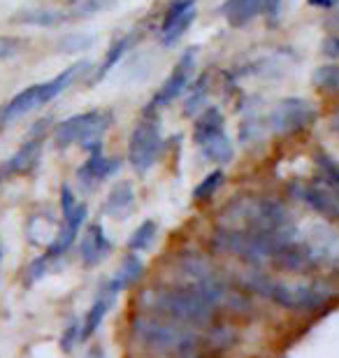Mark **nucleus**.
Segmentation results:
<instances>
[{
  "mask_svg": "<svg viewBox=\"0 0 339 358\" xmlns=\"http://www.w3.org/2000/svg\"><path fill=\"white\" fill-rule=\"evenodd\" d=\"M223 179H226V173L223 170H214V173H209L203 182L196 186V191H193V198L200 200V203H205V200L214 198L216 191L223 186Z\"/></svg>",
  "mask_w": 339,
  "mask_h": 358,
  "instance_id": "28",
  "label": "nucleus"
},
{
  "mask_svg": "<svg viewBox=\"0 0 339 358\" xmlns=\"http://www.w3.org/2000/svg\"><path fill=\"white\" fill-rule=\"evenodd\" d=\"M200 152L207 161L212 163H219V166H226L235 159V145L233 140H230V135L223 131L219 135H214V138H209L207 142L200 145Z\"/></svg>",
  "mask_w": 339,
  "mask_h": 358,
  "instance_id": "23",
  "label": "nucleus"
},
{
  "mask_svg": "<svg viewBox=\"0 0 339 358\" xmlns=\"http://www.w3.org/2000/svg\"><path fill=\"white\" fill-rule=\"evenodd\" d=\"M193 75H196V49H189V52L179 59L177 66L172 68V73L165 77L161 89L151 96L147 105V114H154L158 110H163V107H168L170 103H175V100L191 87Z\"/></svg>",
  "mask_w": 339,
  "mask_h": 358,
  "instance_id": "11",
  "label": "nucleus"
},
{
  "mask_svg": "<svg viewBox=\"0 0 339 358\" xmlns=\"http://www.w3.org/2000/svg\"><path fill=\"white\" fill-rule=\"evenodd\" d=\"M142 275H144V263H142V259L137 254H131V256H126V261L121 263V268L117 270V275L110 279V284H107L105 289L110 291L114 298H117L119 293L126 291L131 284L140 282Z\"/></svg>",
  "mask_w": 339,
  "mask_h": 358,
  "instance_id": "19",
  "label": "nucleus"
},
{
  "mask_svg": "<svg viewBox=\"0 0 339 358\" xmlns=\"http://www.w3.org/2000/svg\"><path fill=\"white\" fill-rule=\"evenodd\" d=\"M119 170H121V159H107L103 152H93L89 156V161L77 170V179L86 191H91L98 184H103L105 179L117 175Z\"/></svg>",
  "mask_w": 339,
  "mask_h": 358,
  "instance_id": "13",
  "label": "nucleus"
},
{
  "mask_svg": "<svg viewBox=\"0 0 339 358\" xmlns=\"http://www.w3.org/2000/svg\"><path fill=\"white\" fill-rule=\"evenodd\" d=\"M79 342H82V324H79V321H72L61 335V349L63 352H72Z\"/></svg>",
  "mask_w": 339,
  "mask_h": 358,
  "instance_id": "31",
  "label": "nucleus"
},
{
  "mask_svg": "<svg viewBox=\"0 0 339 358\" xmlns=\"http://www.w3.org/2000/svg\"><path fill=\"white\" fill-rule=\"evenodd\" d=\"M12 24L54 28V26L70 24V19L66 7H33V10H21L19 14H14Z\"/></svg>",
  "mask_w": 339,
  "mask_h": 358,
  "instance_id": "16",
  "label": "nucleus"
},
{
  "mask_svg": "<svg viewBox=\"0 0 339 358\" xmlns=\"http://www.w3.org/2000/svg\"><path fill=\"white\" fill-rule=\"evenodd\" d=\"M302 233V242H305L309 266L312 270L326 268V270H339V231L330 224L316 221V224L307 226Z\"/></svg>",
  "mask_w": 339,
  "mask_h": 358,
  "instance_id": "8",
  "label": "nucleus"
},
{
  "mask_svg": "<svg viewBox=\"0 0 339 358\" xmlns=\"http://www.w3.org/2000/svg\"><path fill=\"white\" fill-rule=\"evenodd\" d=\"M135 38H137V33H128V35H124V38H119L117 42H114V45L110 47V52H107V56H105L103 66H100L96 70V75H93V84L100 82V80H105V77L119 66L121 59H124V56L128 54V49L135 45Z\"/></svg>",
  "mask_w": 339,
  "mask_h": 358,
  "instance_id": "24",
  "label": "nucleus"
},
{
  "mask_svg": "<svg viewBox=\"0 0 339 358\" xmlns=\"http://www.w3.org/2000/svg\"><path fill=\"white\" fill-rule=\"evenodd\" d=\"M223 124H226V121H223V114L219 107H205V110L198 114L196 124H193V140H196V145L200 147L209 138L226 131Z\"/></svg>",
  "mask_w": 339,
  "mask_h": 358,
  "instance_id": "20",
  "label": "nucleus"
},
{
  "mask_svg": "<svg viewBox=\"0 0 339 358\" xmlns=\"http://www.w3.org/2000/svg\"><path fill=\"white\" fill-rule=\"evenodd\" d=\"M0 256H3V254H0Z\"/></svg>",
  "mask_w": 339,
  "mask_h": 358,
  "instance_id": "41",
  "label": "nucleus"
},
{
  "mask_svg": "<svg viewBox=\"0 0 339 358\" xmlns=\"http://www.w3.org/2000/svg\"><path fill=\"white\" fill-rule=\"evenodd\" d=\"M142 303L147 310L156 312L158 317L172 319L177 324L207 328L219 319V310L193 286H165V289H149Z\"/></svg>",
  "mask_w": 339,
  "mask_h": 358,
  "instance_id": "2",
  "label": "nucleus"
},
{
  "mask_svg": "<svg viewBox=\"0 0 339 358\" xmlns=\"http://www.w3.org/2000/svg\"><path fill=\"white\" fill-rule=\"evenodd\" d=\"M112 126V114L110 112H84V114H75L66 121H61L56 126L54 140L61 149H66L70 145H79L84 147L86 152H103V138L105 133L110 131Z\"/></svg>",
  "mask_w": 339,
  "mask_h": 358,
  "instance_id": "7",
  "label": "nucleus"
},
{
  "mask_svg": "<svg viewBox=\"0 0 339 358\" xmlns=\"http://www.w3.org/2000/svg\"><path fill=\"white\" fill-rule=\"evenodd\" d=\"M112 303H114V296L107 289H103V291L98 293V298L93 300L91 310L86 312V317H84V324H82V342L89 340L91 335L98 333V328L103 326V321L107 317V312H110Z\"/></svg>",
  "mask_w": 339,
  "mask_h": 358,
  "instance_id": "22",
  "label": "nucleus"
},
{
  "mask_svg": "<svg viewBox=\"0 0 339 358\" xmlns=\"http://www.w3.org/2000/svg\"><path fill=\"white\" fill-rule=\"evenodd\" d=\"M163 149V133L161 124L156 119H144L142 124H137L128 140V161L135 173H149L156 166L158 156Z\"/></svg>",
  "mask_w": 339,
  "mask_h": 358,
  "instance_id": "9",
  "label": "nucleus"
},
{
  "mask_svg": "<svg viewBox=\"0 0 339 358\" xmlns=\"http://www.w3.org/2000/svg\"><path fill=\"white\" fill-rule=\"evenodd\" d=\"M133 338L140 342L144 349L156 354H172L186 356L198 354L205 345V338L200 328L177 324L172 319L154 317V314H140L133 319Z\"/></svg>",
  "mask_w": 339,
  "mask_h": 358,
  "instance_id": "3",
  "label": "nucleus"
},
{
  "mask_svg": "<svg viewBox=\"0 0 339 358\" xmlns=\"http://www.w3.org/2000/svg\"><path fill=\"white\" fill-rule=\"evenodd\" d=\"M196 17H198L196 0H177L168 10V14H165L163 26H161L163 47H175L186 35L193 21H196Z\"/></svg>",
  "mask_w": 339,
  "mask_h": 358,
  "instance_id": "12",
  "label": "nucleus"
},
{
  "mask_svg": "<svg viewBox=\"0 0 339 358\" xmlns=\"http://www.w3.org/2000/svg\"><path fill=\"white\" fill-rule=\"evenodd\" d=\"M24 47V40L12 38V35H0V59H12Z\"/></svg>",
  "mask_w": 339,
  "mask_h": 358,
  "instance_id": "32",
  "label": "nucleus"
},
{
  "mask_svg": "<svg viewBox=\"0 0 339 358\" xmlns=\"http://www.w3.org/2000/svg\"><path fill=\"white\" fill-rule=\"evenodd\" d=\"M112 252V242L105 235V228L100 224H91L82 235L79 242V259L86 268H93L98 263H103Z\"/></svg>",
  "mask_w": 339,
  "mask_h": 358,
  "instance_id": "14",
  "label": "nucleus"
},
{
  "mask_svg": "<svg viewBox=\"0 0 339 358\" xmlns=\"http://www.w3.org/2000/svg\"><path fill=\"white\" fill-rule=\"evenodd\" d=\"M40 152H42V138L40 135H33V138H28L24 145H21V149L17 154L12 156L10 161H7L5 170L10 175H21V173H28L35 163H38L40 159Z\"/></svg>",
  "mask_w": 339,
  "mask_h": 358,
  "instance_id": "21",
  "label": "nucleus"
},
{
  "mask_svg": "<svg viewBox=\"0 0 339 358\" xmlns=\"http://www.w3.org/2000/svg\"><path fill=\"white\" fill-rule=\"evenodd\" d=\"M86 214H89V210H86V205L79 203L75 210H72L68 217H63V226L61 231L54 235V242L49 245L47 249V256L49 259H59V256H63L68 252V249L72 247V242L77 240L79 231H82L84 221H86Z\"/></svg>",
  "mask_w": 339,
  "mask_h": 358,
  "instance_id": "15",
  "label": "nucleus"
},
{
  "mask_svg": "<svg viewBox=\"0 0 339 358\" xmlns=\"http://www.w3.org/2000/svg\"><path fill=\"white\" fill-rule=\"evenodd\" d=\"M207 105V77H200V82L193 87V93L186 98L184 105V114L186 117H193V114H200Z\"/></svg>",
  "mask_w": 339,
  "mask_h": 358,
  "instance_id": "30",
  "label": "nucleus"
},
{
  "mask_svg": "<svg viewBox=\"0 0 339 358\" xmlns=\"http://www.w3.org/2000/svg\"><path fill=\"white\" fill-rule=\"evenodd\" d=\"M333 128H335V131L339 133V112H337L335 117H333Z\"/></svg>",
  "mask_w": 339,
  "mask_h": 358,
  "instance_id": "38",
  "label": "nucleus"
},
{
  "mask_svg": "<svg viewBox=\"0 0 339 358\" xmlns=\"http://www.w3.org/2000/svg\"><path fill=\"white\" fill-rule=\"evenodd\" d=\"M177 358H203V356H200V352H198V354H186V356H177Z\"/></svg>",
  "mask_w": 339,
  "mask_h": 358,
  "instance_id": "39",
  "label": "nucleus"
},
{
  "mask_svg": "<svg viewBox=\"0 0 339 358\" xmlns=\"http://www.w3.org/2000/svg\"><path fill=\"white\" fill-rule=\"evenodd\" d=\"M316 168H319V182L339 196V161L328 154H319L316 156Z\"/></svg>",
  "mask_w": 339,
  "mask_h": 358,
  "instance_id": "26",
  "label": "nucleus"
},
{
  "mask_svg": "<svg viewBox=\"0 0 339 358\" xmlns=\"http://www.w3.org/2000/svg\"><path fill=\"white\" fill-rule=\"evenodd\" d=\"M96 42L93 35H84V33H68L59 40V52L63 54H77L84 52V49H91V45Z\"/></svg>",
  "mask_w": 339,
  "mask_h": 358,
  "instance_id": "29",
  "label": "nucleus"
},
{
  "mask_svg": "<svg viewBox=\"0 0 339 358\" xmlns=\"http://www.w3.org/2000/svg\"><path fill=\"white\" fill-rule=\"evenodd\" d=\"M321 52L328 56V59H339V35L333 33V35H328L326 40H323V45H321Z\"/></svg>",
  "mask_w": 339,
  "mask_h": 358,
  "instance_id": "33",
  "label": "nucleus"
},
{
  "mask_svg": "<svg viewBox=\"0 0 339 358\" xmlns=\"http://www.w3.org/2000/svg\"><path fill=\"white\" fill-rule=\"evenodd\" d=\"M263 12L270 21H277L281 14V0H263Z\"/></svg>",
  "mask_w": 339,
  "mask_h": 358,
  "instance_id": "35",
  "label": "nucleus"
},
{
  "mask_svg": "<svg viewBox=\"0 0 339 358\" xmlns=\"http://www.w3.org/2000/svg\"><path fill=\"white\" fill-rule=\"evenodd\" d=\"M326 26H328V31L339 35V5H335L333 10H330L328 19H326Z\"/></svg>",
  "mask_w": 339,
  "mask_h": 358,
  "instance_id": "36",
  "label": "nucleus"
},
{
  "mask_svg": "<svg viewBox=\"0 0 339 358\" xmlns=\"http://www.w3.org/2000/svg\"><path fill=\"white\" fill-rule=\"evenodd\" d=\"M316 121V105L307 98H286L274 107L268 119V128L277 135H293L307 131Z\"/></svg>",
  "mask_w": 339,
  "mask_h": 358,
  "instance_id": "10",
  "label": "nucleus"
},
{
  "mask_svg": "<svg viewBox=\"0 0 339 358\" xmlns=\"http://www.w3.org/2000/svg\"><path fill=\"white\" fill-rule=\"evenodd\" d=\"M79 203L75 200V193H72L70 186H63L61 189V207H63V217H68V214L75 210Z\"/></svg>",
  "mask_w": 339,
  "mask_h": 358,
  "instance_id": "34",
  "label": "nucleus"
},
{
  "mask_svg": "<svg viewBox=\"0 0 339 358\" xmlns=\"http://www.w3.org/2000/svg\"><path fill=\"white\" fill-rule=\"evenodd\" d=\"M179 268H182V275L189 279V286H193L200 296H205L216 310H221V307L247 310L249 307L242 293L235 291L200 252L184 254L182 259H179Z\"/></svg>",
  "mask_w": 339,
  "mask_h": 358,
  "instance_id": "5",
  "label": "nucleus"
},
{
  "mask_svg": "<svg viewBox=\"0 0 339 358\" xmlns=\"http://www.w3.org/2000/svg\"><path fill=\"white\" fill-rule=\"evenodd\" d=\"M244 286L258 296L272 300L274 305L286 307L293 312H316L328 307L339 296V289L333 282L323 279H302V282H288V279L270 277L268 272L254 270L244 275Z\"/></svg>",
  "mask_w": 339,
  "mask_h": 358,
  "instance_id": "1",
  "label": "nucleus"
},
{
  "mask_svg": "<svg viewBox=\"0 0 339 358\" xmlns=\"http://www.w3.org/2000/svg\"><path fill=\"white\" fill-rule=\"evenodd\" d=\"M91 70V63L89 61H79L75 66L66 68L59 77H54L52 82H45V84H35V87L21 91L17 98H12L10 103H7L5 112H3V121H14L19 117H24V114L38 110V107L47 105L49 100H54L56 96H61L63 91L68 87H72L79 77L84 73H89Z\"/></svg>",
  "mask_w": 339,
  "mask_h": 358,
  "instance_id": "6",
  "label": "nucleus"
},
{
  "mask_svg": "<svg viewBox=\"0 0 339 358\" xmlns=\"http://www.w3.org/2000/svg\"><path fill=\"white\" fill-rule=\"evenodd\" d=\"M337 221H339V210H337Z\"/></svg>",
  "mask_w": 339,
  "mask_h": 358,
  "instance_id": "40",
  "label": "nucleus"
},
{
  "mask_svg": "<svg viewBox=\"0 0 339 358\" xmlns=\"http://www.w3.org/2000/svg\"><path fill=\"white\" fill-rule=\"evenodd\" d=\"M135 207V189L131 182H119L112 186V191L107 193V200L103 205V212L107 217L114 219H126Z\"/></svg>",
  "mask_w": 339,
  "mask_h": 358,
  "instance_id": "17",
  "label": "nucleus"
},
{
  "mask_svg": "<svg viewBox=\"0 0 339 358\" xmlns=\"http://www.w3.org/2000/svg\"><path fill=\"white\" fill-rule=\"evenodd\" d=\"M223 228H235V231H249L272 235L288 231L295 226L291 212L286 210L279 200L272 198H240L230 203L221 214Z\"/></svg>",
  "mask_w": 339,
  "mask_h": 358,
  "instance_id": "4",
  "label": "nucleus"
},
{
  "mask_svg": "<svg viewBox=\"0 0 339 358\" xmlns=\"http://www.w3.org/2000/svg\"><path fill=\"white\" fill-rule=\"evenodd\" d=\"M309 3L316 5V7H323V10H328V7L335 5V0H309Z\"/></svg>",
  "mask_w": 339,
  "mask_h": 358,
  "instance_id": "37",
  "label": "nucleus"
},
{
  "mask_svg": "<svg viewBox=\"0 0 339 358\" xmlns=\"http://www.w3.org/2000/svg\"><path fill=\"white\" fill-rule=\"evenodd\" d=\"M156 235H158V224L154 219H147L142 221L140 226L135 228L133 235L128 238V252L131 254H142L156 242Z\"/></svg>",
  "mask_w": 339,
  "mask_h": 358,
  "instance_id": "25",
  "label": "nucleus"
},
{
  "mask_svg": "<svg viewBox=\"0 0 339 358\" xmlns=\"http://www.w3.org/2000/svg\"><path fill=\"white\" fill-rule=\"evenodd\" d=\"M221 12L230 26L242 28L263 12V0H226Z\"/></svg>",
  "mask_w": 339,
  "mask_h": 358,
  "instance_id": "18",
  "label": "nucleus"
},
{
  "mask_svg": "<svg viewBox=\"0 0 339 358\" xmlns=\"http://www.w3.org/2000/svg\"><path fill=\"white\" fill-rule=\"evenodd\" d=\"M312 84L323 93H339V66L337 63L319 66L312 75Z\"/></svg>",
  "mask_w": 339,
  "mask_h": 358,
  "instance_id": "27",
  "label": "nucleus"
}]
</instances>
